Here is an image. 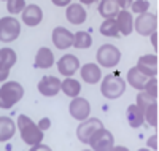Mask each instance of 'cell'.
Returning <instances> with one entry per match:
<instances>
[{"instance_id":"1","label":"cell","mask_w":159,"mask_h":151,"mask_svg":"<svg viewBox=\"0 0 159 151\" xmlns=\"http://www.w3.org/2000/svg\"><path fill=\"white\" fill-rule=\"evenodd\" d=\"M18 127L21 130V139L24 140V143H27L30 146L37 145V143H42L43 140V130L38 127V124L25 115H19L18 118Z\"/></svg>"},{"instance_id":"2","label":"cell","mask_w":159,"mask_h":151,"mask_svg":"<svg viewBox=\"0 0 159 151\" xmlns=\"http://www.w3.org/2000/svg\"><path fill=\"white\" fill-rule=\"evenodd\" d=\"M24 95V89L19 83L16 81H10L5 83L0 88V108H11L13 105H16Z\"/></svg>"},{"instance_id":"3","label":"cell","mask_w":159,"mask_h":151,"mask_svg":"<svg viewBox=\"0 0 159 151\" xmlns=\"http://www.w3.org/2000/svg\"><path fill=\"white\" fill-rule=\"evenodd\" d=\"M100 91H102L103 97H107L110 100L118 99V97H121L126 91V81L118 75H107L102 80Z\"/></svg>"},{"instance_id":"4","label":"cell","mask_w":159,"mask_h":151,"mask_svg":"<svg viewBox=\"0 0 159 151\" xmlns=\"http://www.w3.org/2000/svg\"><path fill=\"white\" fill-rule=\"evenodd\" d=\"M21 34V25L13 16H5L0 19V42H15Z\"/></svg>"},{"instance_id":"5","label":"cell","mask_w":159,"mask_h":151,"mask_svg":"<svg viewBox=\"0 0 159 151\" xmlns=\"http://www.w3.org/2000/svg\"><path fill=\"white\" fill-rule=\"evenodd\" d=\"M88 145H91V148L96 151H110L115 148L113 146V135L110 130L103 129V126H102L91 135Z\"/></svg>"},{"instance_id":"6","label":"cell","mask_w":159,"mask_h":151,"mask_svg":"<svg viewBox=\"0 0 159 151\" xmlns=\"http://www.w3.org/2000/svg\"><path fill=\"white\" fill-rule=\"evenodd\" d=\"M121 59V51L113 45H102L97 49V62L102 67H115Z\"/></svg>"},{"instance_id":"7","label":"cell","mask_w":159,"mask_h":151,"mask_svg":"<svg viewBox=\"0 0 159 151\" xmlns=\"http://www.w3.org/2000/svg\"><path fill=\"white\" fill-rule=\"evenodd\" d=\"M102 121L97 119V118H86L83 119V122L80 124V127L76 129V137H78V140L81 142V143H89V139H91V135L94 134L99 127H102Z\"/></svg>"},{"instance_id":"8","label":"cell","mask_w":159,"mask_h":151,"mask_svg":"<svg viewBox=\"0 0 159 151\" xmlns=\"http://www.w3.org/2000/svg\"><path fill=\"white\" fill-rule=\"evenodd\" d=\"M157 27V16L153 13H142L135 19V30L140 35H151L156 32Z\"/></svg>"},{"instance_id":"9","label":"cell","mask_w":159,"mask_h":151,"mask_svg":"<svg viewBox=\"0 0 159 151\" xmlns=\"http://www.w3.org/2000/svg\"><path fill=\"white\" fill-rule=\"evenodd\" d=\"M69 110H70V115L75 119H80V121L89 118V115H91V105H89V102L86 99H83V97H78V95L73 97V100L70 102Z\"/></svg>"},{"instance_id":"10","label":"cell","mask_w":159,"mask_h":151,"mask_svg":"<svg viewBox=\"0 0 159 151\" xmlns=\"http://www.w3.org/2000/svg\"><path fill=\"white\" fill-rule=\"evenodd\" d=\"M52 43L59 49H67L73 45V34L64 27H56L52 30Z\"/></svg>"},{"instance_id":"11","label":"cell","mask_w":159,"mask_h":151,"mask_svg":"<svg viewBox=\"0 0 159 151\" xmlns=\"http://www.w3.org/2000/svg\"><path fill=\"white\" fill-rule=\"evenodd\" d=\"M57 68H59V73L64 76H72L78 68H80V61L76 56L73 54H65L62 56L57 62Z\"/></svg>"},{"instance_id":"12","label":"cell","mask_w":159,"mask_h":151,"mask_svg":"<svg viewBox=\"0 0 159 151\" xmlns=\"http://www.w3.org/2000/svg\"><path fill=\"white\" fill-rule=\"evenodd\" d=\"M38 91L46 97H52L61 91V80L56 76H43L38 83Z\"/></svg>"},{"instance_id":"13","label":"cell","mask_w":159,"mask_h":151,"mask_svg":"<svg viewBox=\"0 0 159 151\" xmlns=\"http://www.w3.org/2000/svg\"><path fill=\"white\" fill-rule=\"evenodd\" d=\"M137 68L147 76H156L157 75V56L156 54L142 56L137 62Z\"/></svg>"},{"instance_id":"14","label":"cell","mask_w":159,"mask_h":151,"mask_svg":"<svg viewBox=\"0 0 159 151\" xmlns=\"http://www.w3.org/2000/svg\"><path fill=\"white\" fill-rule=\"evenodd\" d=\"M22 21L25 25H30V27H35L42 22L43 19V11L38 5H27L24 10H22Z\"/></svg>"},{"instance_id":"15","label":"cell","mask_w":159,"mask_h":151,"mask_svg":"<svg viewBox=\"0 0 159 151\" xmlns=\"http://www.w3.org/2000/svg\"><path fill=\"white\" fill-rule=\"evenodd\" d=\"M81 78L86 81V83H89V85L99 83L100 78H102V73H100L99 65L91 64V62L86 64V65H83V67H81Z\"/></svg>"},{"instance_id":"16","label":"cell","mask_w":159,"mask_h":151,"mask_svg":"<svg viewBox=\"0 0 159 151\" xmlns=\"http://www.w3.org/2000/svg\"><path fill=\"white\" fill-rule=\"evenodd\" d=\"M116 24H118V30L123 35H129L134 29V21H132V15L127 13V10H121L116 15Z\"/></svg>"},{"instance_id":"17","label":"cell","mask_w":159,"mask_h":151,"mask_svg":"<svg viewBox=\"0 0 159 151\" xmlns=\"http://www.w3.org/2000/svg\"><path fill=\"white\" fill-rule=\"evenodd\" d=\"M16 132V126L11 118L8 116H0V142H7L13 139Z\"/></svg>"},{"instance_id":"18","label":"cell","mask_w":159,"mask_h":151,"mask_svg":"<svg viewBox=\"0 0 159 151\" xmlns=\"http://www.w3.org/2000/svg\"><path fill=\"white\" fill-rule=\"evenodd\" d=\"M54 64V54L51 53L49 48H40L35 56V67L38 68H49Z\"/></svg>"},{"instance_id":"19","label":"cell","mask_w":159,"mask_h":151,"mask_svg":"<svg viewBox=\"0 0 159 151\" xmlns=\"http://www.w3.org/2000/svg\"><path fill=\"white\" fill-rule=\"evenodd\" d=\"M65 16H67V19H69L72 24L78 25V24H83V22L86 21V11H84V8H83L81 5L73 3V5H70V7L67 8Z\"/></svg>"},{"instance_id":"20","label":"cell","mask_w":159,"mask_h":151,"mask_svg":"<svg viewBox=\"0 0 159 151\" xmlns=\"http://www.w3.org/2000/svg\"><path fill=\"white\" fill-rule=\"evenodd\" d=\"M99 13L105 19H115V16L119 13V7L116 3V0H100Z\"/></svg>"},{"instance_id":"21","label":"cell","mask_w":159,"mask_h":151,"mask_svg":"<svg viewBox=\"0 0 159 151\" xmlns=\"http://www.w3.org/2000/svg\"><path fill=\"white\" fill-rule=\"evenodd\" d=\"M148 78H150V76L143 75L137 67H132L130 70L127 72V81H129V85H130L132 88L139 89V91L143 89V86H145V83H147Z\"/></svg>"},{"instance_id":"22","label":"cell","mask_w":159,"mask_h":151,"mask_svg":"<svg viewBox=\"0 0 159 151\" xmlns=\"http://www.w3.org/2000/svg\"><path fill=\"white\" fill-rule=\"evenodd\" d=\"M127 122L130 127H140L145 121V116H143V112L137 107V105H129L127 107Z\"/></svg>"},{"instance_id":"23","label":"cell","mask_w":159,"mask_h":151,"mask_svg":"<svg viewBox=\"0 0 159 151\" xmlns=\"http://www.w3.org/2000/svg\"><path fill=\"white\" fill-rule=\"evenodd\" d=\"M61 91H64V94L69 95V97H76L81 91V85L73 78H67L61 83Z\"/></svg>"},{"instance_id":"24","label":"cell","mask_w":159,"mask_h":151,"mask_svg":"<svg viewBox=\"0 0 159 151\" xmlns=\"http://www.w3.org/2000/svg\"><path fill=\"white\" fill-rule=\"evenodd\" d=\"M92 45V37L88 34V32H76L73 35V45L75 48L78 49H86Z\"/></svg>"},{"instance_id":"25","label":"cell","mask_w":159,"mask_h":151,"mask_svg":"<svg viewBox=\"0 0 159 151\" xmlns=\"http://www.w3.org/2000/svg\"><path fill=\"white\" fill-rule=\"evenodd\" d=\"M0 64L11 68L16 64V53L11 48H2L0 49Z\"/></svg>"},{"instance_id":"26","label":"cell","mask_w":159,"mask_h":151,"mask_svg":"<svg viewBox=\"0 0 159 151\" xmlns=\"http://www.w3.org/2000/svg\"><path fill=\"white\" fill-rule=\"evenodd\" d=\"M100 34L105 37H118V24L115 19H105L100 25Z\"/></svg>"},{"instance_id":"27","label":"cell","mask_w":159,"mask_h":151,"mask_svg":"<svg viewBox=\"0 0 159 151\" xmlns=\"http://www.w3.org/2000/svg\"><path fill=\"white\" fill-rule=\"evenodd\" d=\"M143 116L145 119L148 121V124L156 127L157 126V102H151L147 108H145V112H143Z\"/></svg>"},{"instance_id":"28","label":"cell","mask_w":159,"mask_h":151,"mask_svg":"<svg viewBox=\"0 0 159 151\" xmlns=\"http://www.w3.org/2000/svg\"><path fill=\"white\" fill-rule=\"evenodd\" d=\"M143 91L147 94H150L153 99H156L157 97V78L156 76H150L147 80V83H145V86H143Z\"/></svg>"},{"instance_id":"29","label":"cell","mask_w":159,"mask_h":151,"mask_svg":"<svg viewBox=\"0 0 159 151\" xmlns=\"http://www.w3.org/2000/svg\"><path fill=\"white\" fill-rule=\"evenodd\" d=\"M156 99H153L150 94H147L145 91H140L139 94H137V107L142 110V112H145V108H147L151 102H154Z\"/></svg>"},{"instance_id":"30","label":"cell","mask_w":159,"mask_h":151,"mask_svg":"<svg viewBox=\"0 0 159 151\" xmlns=\"http://www.w3.org/2000/svg\"><path fill=\"white\" fill-rule=\"evenodd\" d=\"M130 8H132V11H134V13H139V15H142V13H147V11H148L150 2H148V0H132Z\"/></svg>"},{"instance_id":"31","label":"cell","mask_w":159,"mask_h":151,"mask_svg":"<svg viewBox=\"0 0 159 151\" xmlns=\"http://www.w3.org/2000/svg\"><path fill=\"white\" fill-rule=\"evenodd\" d=\"M8 13L11 15H16V13H22V10L25 8V2L24 0H8Z\"/></svg>"},{"instance_id":"32","label":"cell","mask_w":159,"mask_h":151,"mask_svg":"<svg viewBox=\"0 0 159 151\" xmlns=\"http://www.w3.org/2000/svg\"><path fill=\"white\" fill-rule=\"evenodd\" d=\"M8 75H10V68L0 64V81H5L8 78Z\"/></svg>"},{"instance_id":"33","label":"cell","mask_w":159,"mask_h":151,"mask_svg":"<svg viewBox=\"0 0 159 151\" xmlns=\"http://www.w3.org/2000/svg\"><path fill=\"white\" fill-rule=\"evenodd\" d=\"M38 127L42 129V130H46V129H49V127H51V122H49V119H48V118H43L42 121L38 122Z\"/></svg>"},{"instance_id":"34","label":"cell","mask_w":159,"mask_h":151,"mask_svg":"<svg viewBox=\"0 0 159 151\" xmlns=\"http://www.w3.org/2000/svg\"><path fill=\"white\" fill-rule=\"evenodd\" d=\"M116 3H118V7L119 8H127V7H130V3H132V0H116Z\"/></svg>"},{"instance_id":"35","label":"cell","mask_w":159,"mask_h":151,"mask_svg":"<svg viewBox=\"0 0 159 151\" xmlns=\"http://www.w3.org/2000/svg\"><path fill=\"white\" fill-rule=\"evenodd\" d=\"M51 2L54 3L56 7H65V5L70 3V0H51Z\"/></svg>"},{"instance_id":"36","label":"cell","mask_w":159,"mask_h":151,"mask_svg":"<svg viewBox=\"0 0 159 151\" xmlns=\"http://www.w3.org/2000/svg\"><path fill=\"white\" fill-rule=\"evenodd\" d=\"M156 140H157V137H156V135H154V137H151V139L148 140V146H151V148L157 149V143H156Z\"/></svg>"},{"instance_id":"37","label":"cell","mask_w":159,"mask_h":151,"mask_svg":"<svg viewBox=\"0 0 159 151\" xmlns=\"http://www.w3.org/2000/svg\"><path fill=\"white\" fill-rule=\"evenodd\" d=\"M151 42H153V45H154V49H157V34H156V32L151 34Z\"/></svg>"},{"instance_id":"38","label":"cell","mask_w":159,"mask_h":151,"mask_svg":"<svg viewBox=\"0 0 159 151\" xmlns=\"http://www.w3.org/2000/svg\"><path fill=\"white\" fill-rule=\"evenodd\" d=\"M96 2H97V0H81V3H84V5H92Z\"/></svg>"},{"instance_id":"39","label":"cell","mask_w":159,"mask_h":151,"mask_svg":"<svg viewBox=\"0 0 159 151\" xmlns=\"http://www.w3.org/2000/svg\"><path fill=\"white\" fill-rule=\"evenodd\" d=\"M7 2H8V0H7Z\"/></svg>"}]
</instances>
